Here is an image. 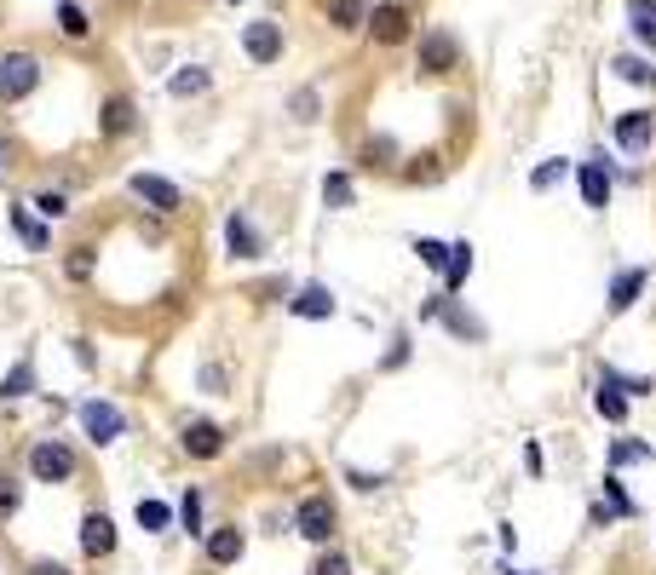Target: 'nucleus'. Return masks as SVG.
<instances>
[{
	"instance_id": "1",
	"label": "nucleus",
	"mask_w": 656,
	"mask_h": 575,
	"mask_svg": "<svg viewBox=\"0 0 656 575\" xmlns=\"http://www.w3.org/2000/svg\"><path fill=\"white\" fill-rule=\"evenodd\" d=\"M35 81H41V58H35V52H6V58H0V98H6V104L29 98Z\"/></svg>"
},
{
	"instance_id": "2",
	"label": "nucleus",
	"mask_w": 656,
	"mask_h": 575,
	"mask_svg": "<svg viewBox=\"0 0 656 575\" xmlns=\"http://www.w3.org/2000/svg\"><path fill=\"white\" fill-rule=\"evenodd\" d=\"M29 472L41 483H70L75 478V455L64 449V443H35L29 449Z\"/></svg>"
},
{
	"instance_id": "3",
	"label": "nucleus",
	"mask_w": 656,
	"mask_h": 575,
	"mask_svg": "<svg viewBox=\"0 0 656 575\" xmlns=\"http://www.w3.org/2000/svg\"><path fill=\"white\" fill-rule=\"evenodd\" d=\"M81 426H87V437H93L98 449H110V443L127 432V414L110 409V403H87V409H81Z\"/></svg>"
},
{
	"instance_id": "4",
	"label": "nucleus",
	"mask_w": 656,
	"mask_h": 575,
	"mask_svg": "<svg viewBox=\"0 0 656 575\" xmlns=\"http://www.w3.org/2000/svg\"><path fill=\"white\" fill-rule=\"evenodd\" d=\"M242 52H248L254 64H277V58H282V29L271 18L248 23V29H242Z\"/></svg>"
},
{
	"instance_id": "5",
	"label": "nucleus",
	"mask_w": 656,
	"mask_h": 575,
	"mask_svg": "<svg viewBox=\"0 0 656 575\" xmlns=\"http://www.w3.org/2000/svg\"><path fill=\"white\" fill-rule=\"evenodd\" d=\"M127 190H133L139 202H150L156 213H173V207L185 202V196H179V184H173V179H156V173H133V179H127Z\"/></svg>"
},
{
	"instance_id": "6",
	"label": "nucleus",
	"mask_w": 656,
	"mask_h": 575,
	"mask_svg": "<svg viewBox=\"0 0 656 575\" xmlns=\"http://www.w3.org/2000/svg\"><path fill=\"white\" fill-rule=\"evenodd\" d=\"M294 529H300L305 541H328V535H334V506H328L323 495L300 501V512H294Z\"/></svg>"
},
{
	"instance_id": "7",
	"label": "nucleus",
	"mask_w": 656,
	"mask_h": 575,
	"mask_svg": "<svg viewBox=\"0 0 656 575\" xmlns=\"http://www.w3.org/2000/svg\"><path fill=\"white\" fill-rule=\"evenodd\" d=\"M656 133V115L651 110H628V115H616V144L628 150V156H639L645 144H651Z\"/></svg>"
},
{
	"instance_id": "8",
	"label": "nucleus",
	"mask_w": 656,
	"mask_h": 575,
	"mask_svg": "<svg viewBox=\"0 0 656 575\" xmlns=\"http://www.w3.org/2000/svg\"><path fill=\"white\" fill-rule=\"evenodd\" d=\"M369 35H375L380 46H398L403 35H409V6H398V0H392V6H375V12H369Z\"/></svg>"
},
{
	"instance_id": "9",
	"label": "nucleus",
	"mask_w": 656,
	"mask_h": 575,
	"mask_svg": "<svg viewBox=\"0 0 656 575\" xmlns=\"http://www.w3.org/2000/svg\"><path fill=\"white\" fill-rule=\"evenodd\" d=\"M81 552H87V558L116 552V518H110V512H87V524H81Z\"/></svg>"
},
{
	"instance_id": "10",
	"label": "nucleus",
	"mask_w": 656,
	"mask_h": 575,
	"mask_svg": "<svg viewBox=\"0 0 656 575\" xmlns=\"http://www.w3.org/2000/svg\"><path fill=\"white\" fill-rule=\"evenodd\" d=\"M576 184H582V202H587V207H605V202H610L605 156H587V161H582V173H576Z\"/></svg>"
},
{
	"instance_id": "11",
	"label": "nucleus",
	"mask_w": 656,
	"mask_h": 575,
	"mask_svg": "<svg viewBox=\"0 0 656 575\" xmlns=\"http://www.w3.org/2000/svg\"><path fill=\"white\" fill-rule=\"evenodd\" d=\"M225 449V432L213 426V420H190L185 426V455H196V460H213Z\"/></svg>"
},
{
	"instance_id": "12",
	"label": "nucleus",
	"mask_w": 656,
	"mask_h": 575,
	"mask_svg": "<svg viewBox=\"0 0 656 575\" xmlns=\"http://www.w3.org/2000/svg\"><path fill=\"white\" fill-rule=\"evenodd\" d=\"M98 127L104 138H127L139 127V110H133V98H104V115H98Z\"/></svg>"
},
{
	"instance_id": "13",
	"label": "nucleus",
	"mask_w": 656,
	"mask_h": 575,
	"mask_svg": "<svg viewBox=\"0 0 656 575\" xmlns=\"http://www.w3.org/2000/svg\"><path fill=\"white\" fill-rule=\"evenodd\" d=\"M449 64H455V41H449L444 29H432V35L421 41V69L426 75H444Z\"/></svg>"
},
{
	"instance_id": "14",
	"label": "nucleus",
	"mask_w": 656,
	"mask_h": 575,
	"mask_svg": "<svg viewBox=\"0 0 656 575\" xmlns=\"http://www.w3.org/2000/svg\"><path fill=\"white\" fill-rule=\"evenodd\" d=\"M225 242H231V259H254L259 253V230L242 219V213H231L225 219Z\"/></svg>"
},
{
	"instance_id": "15",
	"label": "nucleus",
	"mask_w": 656,
	"mask_h": 575,
	"mask_svg": "<svg viewBox=\"0 0 656 575\" xmlns=\"http://www.w3.org/2000/svg\"><path fill=\"white\" fill-rule=\"evenodd\" d=\"M288 305H294V317H311V322L334 317V299H328V288H300Z\"/></svg>"
},
{
	"instance_id": "16",
	"label": "nucleus",
	"mask_w": 656,
	"mask_h": 575,
	"mask_svg": "<svg viewBox=\"0 0 656 575\" xmlns=\"http://www.w3.org/2000/svg\"><path fill=\"white\" fill-rule=\"evenodd\" d=\"M639 294H645V271H622L616 282H610V311L622 317V311H628V305H633Z\"/></svg>"
},
{
	"instance_id": "17",
	"label": "nucleus",
	"mask_w": 656,
	"mask_h": 575,
	"mask_svg": "<svg viewBox=\"0 0 656 575\" xmlns=\"http://www.w3.org/2000/svg\"><path fill=\"white\" fill-rule=\"evenodd\" d=\"M208 87H213V75H208L202 64H185L173 81H167V92H173V98H196V92H208Z\"/></svg>"
},
{
	"instance_id": "18",
	"label": "nucleus",
	"mask_w": 656,
	"mask_h": 575,
	"mask_svg": "<svg viewBox=\"0 0 656 575\" xmlns=\"http://www.w3.org/2000/svg\"><path fill=\"white\" fill-rule=\"evenodd\" d=\"M208 558L213 564H236V558H242V529H213L208 535Z\"/></svg>"
},
{
	"instance_id": "19",
	"label": "nucleus",
	"mask_w": 656,
	"mask_h": 575,
	"mask_svg": "<svg viewBox=\"0 0 656 575\" xmlns=\"http://www.w3.org/2000/svg\"><path fill=\"white\" fill-rule=\"evenodd\" d=\"M467 271H472V248H467V242H455V248H449V265H444V288H449V299L461 294Z\"/></svg>"
},
{
	"instance_id": "20",
	"label": "nucleus",
	"mask_w": 656,
	"mask_h": 575,
	"mask_svg": "<svg viewBox=\"0 0 656 575\" xmlns=\"http://www.w3.org/2000/svg\"><path fill=\"white\" fill-rule=\"evenodd\" d=\"M58 35H70V41H87V35H93V23H87V12H81L75 0H58Z\"/></svg>"
},
{
	"instance_id": "21",
	"label": "nucleus",
	"mask_w": 656,
	"mask_h": 575,
	"mask_svg": "<svg viewBox=\"0 0 656 575\" xmlns=\"http://www.w3.org/2000/svg\"><path fill=\"white\" fill-rule=\"evenodd\" d=\"M29 391H35V363H18L12 368V374H6V380H0V397H29Z\"/></svg>"
},
{
	"instance_id": "22",
	"label": "nucleus",
	"mask_w": 656,
	"mask_h": 575,
	"mask_svg": "<svg viewBox=\"0 0 656 575\" xmlns=\"http://www.w3.org/2000/svg\"><path fill=\"white\" fill-rule=\"evenodd\" d=\"M363 18H369L363 0H334V6H328V23H334V29H357Z\"/></svg>"
},
{
	"instance_id": "23",
	"label": "nucleus",
	"mask_w": 656,
	"mask_h": 575,
	"mask_svg": "<svg viewBox=\"0 0 656 575\" xmlns=\"http://www.w3.org/2000/svg\"><path fill=\"white\" fill-rule=\"evenodd\" d=\"M628 23L656 46V0H628Z\"/></svg>"
},
{
	"instance_id": "24",
	"label": "nucleus",
	"mask_w": 656,
	"mask_h": 575,
	"mask_svg": "<svg viewBox=\"0 0 656 575\" xmlns=\"http://www.w3.org/2000/svg\"><path fill=\"white\" fill-rule=\"evenodd\" d=\"M593 403H599V414H605V420H622V414H628V391H622V386H610V380H605Z\"/></svg>"
},
{
	"instance_id": "25",
	"label": "nucleus",
	"mask_w": 656,
	"mask_h": 575,
	"mask_svg": "<svg viewBox=\"0 0 656 575\" xmlns=\"http://www.w3.org/2000/svg\"><path fill=\"white\" fill-rule=\"evenodd\" d=\"M139 524L150 529V535H162V529L173 524V506L167 501H139Z\"/></svg>"
},
{
	"instance_id": "26",
	"label": "nucleus",
	"mask_w": 656,
	"mask_h": 575,
	"mask_svg": "<svg viewBox=\"0 0 656 575\" xmlns=\"http://www.w3.org/2000/svg\"><path fill=\"white\" fill-rule=\"evenodd\" d=\"M616 75H622V81H639V87H656V69L645 64V58H628V52L616 58Z\"/></svg>"
},
{
	"instance_id": "27",
	"label": "nucleus",
	"mask_w": 656,
	"mask_h": 575,
	"mask_svg": "<svg viewBox=\"0 0 656 575\" xmlns=\"http://www.w3.org/2000/svg\"><path fill=\"white\" fill-rule=\"evenodd\" d=\"M12 230L24 236L29 248H47V230H41V219H29L24 207H12Z\"/></svg>"
},
{
	"instance_id": "28",
	"label": "nucleus",
	"mask_w": 656,
	"mask_h": 575,
	"mask_svg": "<svg viewBox=\"0 0 656 575\" xmlns=\"http://www.w3.org/2000/svg\"><path fill=\"white\" fill-rule=\"evenodd\" d=\"M323 202L328 207H352V179H346V173H328L323 179Z\"/></svg>"
},
{
	"instance_id": "29",
	"label": "nucleus",
	"mask_w": 656,
	"mask_h": 575,
	"mask_svg": "<svg viewBox=\"0 0 656 575\" xmlns=\"http://www.w3.org/2000/svg\"><path fill=\"white\" fill-rule=\"evenodd\" d=\"M18 506H24V489H18L12 478H0V524H6V518L18 512Z\"/></svg>"
},
{
	"instance_id": "30",
	"label": "nucleus",
	"mask_w": 656,
	"mask_h": 575,
	"mask_svg": "<svg viewBox=\"0 0 656 575\" xmlns=\"http://www.w3.org/2000/svg\"><path fill=\"white\" fill-rule=\"evenodd\" d=\"M179 518H185L190 535H202V495H196V489H190L185 501H179Z\"/></svg>"
},
{
	"instance_id": "31",
	"label": "nucleus",
	"mask_w": 656,
	"mask_h": 575,
	"mask_svg": "<svg viewBox=\"0 0 656 575\" xmlns=\"http://www.w3.org/2000/svg\"><path fill=\"white\" fill-rule=\"evenodd\" d=\"M651 455V449H645V443H628V437H622V443H610V460H616V466H628V460H645Z\"/></svg>"
},
{
	"instance_id": "32",
	"label": "nucleus",
	"mask_w": 656,
	"mask_h": 575,
	"mask_svg": "<svg viewBox=\"0 0 656 575\" xmlns=\"http://www.w3.org/2000/svg\"><path fill=\"white\" fill-rule=\"evenodd\" d=\"M35 207H41L47 219H64V213H70V196H58V190H47V196H35Z\"/></svg>"
},
{
	"instance_id": "33",
	"label": "nucleus",
	"mask_w": 656,
	"mask_h": 575,
	"mask_svg": "<svg viewBox=\"0 0 656 575\" xmlns=\"http://www.w3.org/2000/svg\"><path fill=\"white\" fill-rule=\"evenodd\" d=\"M415 253H421L432 271H444V265H449V248H444V242H415Z\"/></svg>"
},
{
	"instance_id": "34",
	"label": "nucleus",
	"mask_w": 656,
	"mask_h": 575,
	"mask_svg": "<svg viewBox=\"0 0 656 575\" xmlns=\"http://www.w3.org/2000/svg\"><path fill=\"white\" fill-rule=\"evenodd\" d=\"M311 575H352V564H346V552H328V558H317Z\"/></svg>"
},
{
	"instance_id": "35",
	"label": "nucleus",
	"mask_w": 656,
	"mask_h": 575,
	"mask_svg": "<svg viewBox=\"0 0 656 575\" xmlns=\"http://www.w3.org/2000/svg\"><path fill=\"white\" fill-rule=\"evenodd\" d=\"M559 179H564V167H559V161H547V167H536V173H530V184H536V190H553Z\"/></svg>"
},
{
	"instance_id": "36",
	"label": "nucleus",
	"mask_w": 656,
	"mask_h": 575,
	"mask_svg": "<svg viewBox=\"0 0 656 575\" xmlns=\"http://www.w3.org/2000/svg\"><path fill=\"white\" fill-rule=\"evenodd\" d=\"M70 276H75V282H87V276H93V248H75L70 253Z\"/></svg>"
},
{
	"instance_id": "37",
	"label": "nucleus",
	"mask_w": 656,
	"mask_h": 575,
	"mask_svg": "<svg viewBox=\"0 0 656 575\" xmlns=\"http://www.w3.org/2000/svg\"><path fill=\"white\" fill-rule=\"evenodd\" d=\"M449 328H455V334H467V340H478V334H484V328H478L467 311H455V305H449Z\"/></svg>"
},
{
	"instance_id": "38",
	"label": "nucleus",
	"mask_w": 656,
	"mask_h": 575,
	"mask_svg": "<svg viewBox=\"0 0 656 575\" xmlns=\"http://www.w3.org/2000/svg\"><path fill=\"white\" fill-rule=\"evenodd\" d=\"M294 115H300V121H317V92H294Z\"/></svg>"
},
{
	"instance_id": "39",
	"label": "nucleus",
	"mask_w": 656,
	"mask_h": 575,
	"mask_svg": "<svg viewBox=\"0 0 656 575\" xmlns=\"http://www.w3.org/2000/svg\"><path fill=\"white\" fill-rule=\"evenodd\" d=\"M35 575H70V570H58V564H35Z\"/></svg>"
},
{
	"instance_id": "40",
	"label": "nucleus",
	"mask_w": 656,
	"mask_h": 575,
	"mask_svg": "<svg viewBox=\"0 0 656 575\" xmlns=\"http://www.w3.org/2000/svg\"><path fill=\"white\" fill-rule=\"evenodd\" d=\"M501 575H524V570H501Z\"/></svg>"
}]
</instances>
